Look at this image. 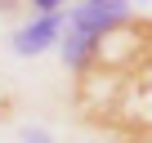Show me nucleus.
Instances as JSON below:
<instances>
[{
    "label": "nucleus",
    "instance_id": "2",
    "mask_svg": "<svg viewBox=\"0 0 152 143\" xmlns=\"http://www.w3.org/2000/svg\"><path fill=\"white\" fill-rule=\"evenodd\" d=\"M125 18H134V9L125 0H85V5H76L67 14V31H81V36H103L112 27H121Z\"/></svg>",
    "mask_w": 152,
    "mask_h": 143
},
{
    "label": "nucleus",
    "instance_id": "5",
    "mask_svg": "<svg viewBox=\"0 0 152 143\" xmlns=\"http://www.w3.org/2000/svg\"><path fill=\"white\" fill-rule=\"evenodd\" d=\"M23 139H27V143H54L45 130H23Z\"/></svg>",
    "mask_w": 152,
    "mask_h": 143
},
{
    "label": "nucleus",
    "instance_id": "4",
    "mask_svg": "<svg viewBox=\"0 0 152 143\" xmlns=\"http://www.w3.org/2000/svg\"><path fill=\"white\" fill-rule=\"evenodd\" d=\"M94 45H99V40H94V36H81V31H67V36H63V45H58V49H63V67L72 72V76L90 63Z\"/></svg>",
    "mask_w": 152,
    "mask_h": 143
},
{
    "label": "nucleus",
    "instance_id": "3",
    "mask_svg": "<svg viewBox=\"0 0 152 143\" xmlns=\"http://www.w3.org/2000/svg\"><path fill=\"white\" fill-rule=\"evenodd\" d=\"M58 36H63V14H49V18L27 23V27L14 36V49H18L23 58H36V54H45V49H49Z\"/></svg>",
    "mask_w": 152,
    "mask_h": 143
},
{
    "label": "nucleus",
    "instance_id": "1",
    "mask_svg": "<svg viewBox=\"0 0 152 143\" xmlns=\"http://www.w3.org/2000/svg\"><path fill=\"white\" fill-rule=\"evenodd\" d=\"M72 112L107 143H152V18L103 31L72 81Z\"/></svg>",
    "mask_w": 152,
    "mask_h": 143
}]
</instances>
